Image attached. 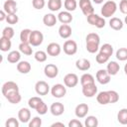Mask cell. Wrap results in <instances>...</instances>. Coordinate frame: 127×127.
<instances>
[{
  "label": "cell",
  "mask_w": 127,
  "mask_h": 127,
  "mask_svg": "<svg viewBox=\"0 0 127 127\" xmlns=\"http://www.w3.org/2000/svg\"><path fill=\"white\" fill-rule=\"evenodd\" d=\"M2 94L12 104H18L22 99L19 92V86L14 81H6L2 85Z\"/></svg>",
  "instance_id": "6da1fadb"
},
{
  "label": "cell",
  "mask_w": 127,
  "mask_h": 127,
  "mask_svg": "<svg viewBox=\"0 0 127 127\" xmlns=\"http://www.w3.org/2000/svg\"><path fill=\"white\" fill-rule=\"evenodd\" d=\"M86 50L90 54H94L99 49L100 44V38L96 33H89L87 34L86 38Z\"/></svg>",
  "instance_id": "7a4b0ae2"
},
{
  "label": "cell",
  "mask_w": 127,
  "mask_h": 127,
  "mask_svg": "<svg viewBox=\"0 0 127 127\" xmlns=\"http://www.w3.org/2000/svg\"><path fill=\"white\" fill-rule=\"evenodd\" d=\"M117 10V4L112 1V0H109V1H106L103 6L101 7V15L104 17V18H109L111 16H113L115 14Z\"/></svg>",
  "instance_id": "3957f363"
},
{
  "label": "cell",
  "mask_w": 127,
  "mask_h": 127,
  "mask_svg": "<svg viewBox=\"0 0 127 127\" xmlns=\"http://www.w3.org/2000/svg\"><path fill=\"white\" fill-rule=\"evenodd\" d=\"M43 41H44V35L42 34V32H40L38 30L32 31L31 36H30V41H29L31 46L38 47L43 43Z\"/></svg>",
  "instance_id": "277c9868"
},
{
  "label": "cell",
  "mask_w": 127,
  "mask_h": 127,
  "mask_svg": "<svg viewBox=\"0 0 127 127\" xmlns=\"http://www.w3.org/2000/svg\"><path fill=\"white\" fill-rule=\"evenodd\" d=\"M64 52L67 56H72L77 52V45L73 40H66L64 43Z\"/></svg>",
  "instance_id": "5b68a950"
},
{
  "label": "cell",
  "mask_w": 127,
  "mask_h": 127,
  "mask_svg": "<svg viewBox=\"0 0 127 127\" xmlns=\"http://www.w3.org/2000/svg\"><path fill=\"white\" fill-rule=\"evenodd\" d=\"M51 93L56 98H63L66 93V88L64 84L57 83V84H54L53 87L51 88Z\"/></svg>",
  "instance_id": "8992f818"
},
{
  "label": "cell",
  "mask_w": 127,
  "mask_h": 127,
  "mask_svg": "<svg viewBox=\"0 0 127 127\" xmlns=\"http://www.w3.org/2000/svg\"><path fill=\"white\" fill-rule=\"evenodd\" d=\"M79 8L81 9L83 15H85L86 17L94 13V8L90 0H79Z\"/></svg>",
  "instance_id": "52a82bcc"
},
{
  "label": "cell",
  "mask_w": 127,
  "mask_h": 127,
  "mask_svg": "<svg viewBox=\"0 0 127 127\" xmlns=\"http://www.w3.org/2000/svg\"><path fill=\"white\" fill-rule=\"evenodd\" d=\"M35 90L39 95H47L50 91V85L44 80H39L35 84Z\"/></svg>",
  "instance_id": "ba28073f"
},
{
  "label": "cell",
  "mask_w": 127,
  "mask_h": 127,
  "mask_svg": "<svg viewBox=\"0 0 127 127\" xmlns=\"http://www.w3.org/2000/svg\"><path fill=\"white\" fill-rule=\"evenodd\" d=\"M44 73L49 78H55L59 74V67L54 64H48L44 68Z\"/></svg>",
  "instance_id": "9c48e42d"
},
{
  "label": "cell",
  "mask_w": 127,
  "mask_h": 127,
  "mask_svg": "<svg viewBox=\"0 0 127 127\" xmlns=\"http://www.w3.org/2000/svg\"><path fill=\"white\" fill-rule=\"evenodd\" d=\"M110 76L111 75L108 73V71L106 69H99V70H97V72L95 74L96 80L100 84H107L110 81Z\"/></svg>",
  "instance_id": "30bf717a"
},
{
  "label": "cell",
  "mask_w": 127,
  "mask_h": 127,
  "mask_svg": "<svg viewBox=\"0 0 127 127\" xmlns=\"http://www.w3.org/2000/svg\"><path fill=\"white\" fill-rule=\"evenodd\" d=\"M97 93V86L94 83H89L82 85V94L85 97H93Z\"/></svg>",
  "instance_id": "8fae6325"
},
{
  "label": "cell",
  "mask_w": 127,
  "mask_h": 127,
  "mask_svg": "<svg viewBox=\"0 0 127 127\" xmlns=\"http://www.w3.org/2000/svg\"><path fill=\"white\" fill-rule=\"evenodd\" d=\"M64 83L66 87H74L78 83V76L75 73H67L64 77Z\"/></svg>",
  "instance_id": "7c38bea8"
},
{
  "label": "cell",
  "mask_w": 127,
  "mask_h": 127,
  "mask_svg": "<svg viewBox=\"0 0 127 127\" xmlns=\"http://www.w3.org/2000/svg\"><path fill=\"white\" fill-rule=\"evenodd\" d=\"M62 48L58 43H50L47 47V54L51 57H58L61 54Z\"/></svg>",
  "instance_id": "4fadbf2b"
},
{
  "label": "cell",
  "mask_w": 127,
  "mask_h": 127,
  "mask_svg": "<svg viewBox=\"0 0 127 127\" xmlns=\"http://www.w3.org/2000/svg\"><path fill=\"white\" fill-rule=\"evenodd\" d=\"M88 109H89V107L86 103H79L78 105H76L75 110H74L75 116L77 118H84L88 112Z\"/></svg>",
  "instance_id": "5bb4252c"
},
{
  "label": "cell",
  "mask_w": 127,
  "mask_h": 127,
  "mask_svg": "<svg viewBox=\"0 0 127 127\" xmlns=\"http://www.w3.org/2000/svg\"><path fill=\"white\" fill-rule=\"evenodd\" d=\"M3 10L7 14H16L17 12V3L14 0H6L3 4Z\"/></svg>",
  "instance_id": "9a60e30c"
},
{
  "label": "cell",
  "mask_w": 127,
  "mask_h": 127,
  "mask_svg": "<svg viewBox=\"0 0 127 127\" xmlns=\"http://www.w3.org/2000/svg\"><path fill=\"white\" fill-rule=\"evenodd\" d=\"M18 119L22 123H28L31 119V111L26 107L21 108L18 112Z\"/></svg>",
  "instance_id": "2e32d148"
},
{
  "label": "cell",
  "mask_w": 127,
  "mask_h": 127,
  "mask_svg": "<svg viewBox=\"0 0 127 127\" xmlns=\"http://www.w3.org/2000/svg\"><path fill=\"white\" fill-rule=\"evenodd\" d=\"M51 113L54 116H61L64 112V106L61 102H54L50 107Z\"/></svg>",
  "instance_id": "e0dca14e"
},
{
  "label": "cell",
  "mask_w": 127,
  "mask_h": 127,
  "mask_svg": "<svg viewBox=\"0 0 127 127\" xmlns=\"http://www.w3.org/2000/svg\"><path fill=\"white\" fill-rule=\"evenodd\" d=\"M59 35L63 39H68L71 36V28L68 24H63L59 28Z\"/></svg>",
  "instance_id": "ac0fdd59"
},
{
  "label": "cell",
  "mask_w": 127,
  "mask_h": 127,
  "mask_svg": "<svg viewBox=\"0 0 127 127\" xmlns=\"http://www.w3.org/2000/svg\"><path fill=\"white\" fill-rule=\"evenodd\" d=\"M58 17H56L53 13H48L43 17V23L47 27H54L57 24Z\"/></svg>",
  "instance_id": "d6986e66"
},
{
  "label": "cell",
  "mask_w": 127,
  "mask_h": 127,
  "mask_svg": "<svg viewBox=\"0 0 127 127\" xmlns=\"http://www.w3.org/2000/svg\"><path fill=\"white\" fill-rule=\"evenodd\" d=\"M31 68H32L31 64L27 61H21L17 64V70L20 73H24V74L29 73L31 71Z\"/></svg>",
  "instance_id": "ffe728a7"
},
{
  "label": "cell",
  "mask_w": 127,
  "mask_h": 127,
  "mask_svg": "<svg viewBox=\"0 0 127 127\" xmlns=\"http://www.w3.org/2000/svg\"><path fill=\"white\" fill-rule=\"evenodd\" d=\"M58 20L62 24H68L72 21V16L68 11H62L58 15Z\"/></svg>",
  "instance_id": "44dd1931"
},
{
  "label": "cell",
  "mask_w": 127,
  "mask_h": 127,
  "mask_svg": "<svg viewBox=\"0 0 127 127\" xmlns=\"http://www.w3.org/2000/svg\"><path fill=\"white\" fill-rule=\"evenodd\" d=\"M96 100L101 105H106V104L110 103V98H109L108 90L107 91H100L97 94V96H96Z\"/></svg>",
  "instance_id": "7402d4cb"
},
{
  "label": "cell",
  "mask_w": 127,
  "mask_h": 127,
  "mask_svg": "<svg viewBox=\"0 0 127 127\" xmlns=\"http://www.w3.org/2000/svg\"><path fill=\"white\" fill-rule=\"evenodd\" d=\"M75 66L77 69L82 70V71H86L90 68V62L86 59H79L75 62Z\"/></svg>",
  "instance_id": "603a6c76"
},
{
  "label": "cell",
  "mask_w": 127,
  "mask_h": 127,
  "mask_svg": "<svg viewBox=\"0 0 127 127\" xmlns=\"http://www.w3.org/2000/svg\"><path fill=\"white\" fill-rule=\"evenodd\" d=\"M120 69V65L118 63L114 62V61H111L107 64V66H106V70L108 71V73L110 75H115L117 74V72L119 71Z\"/></svg>",
  "instance_id": "cb8c5ba5"
},
{
  "label": "cell",
  "mask_w": 127,
  "mask_h": 127,
  "mask_svg": "<svg viewBox=\"0 0 127 127\" xmlns=\"http://www.w3.org/2000/svg\"><path fill=\"white\" fill-rule=\"evenodd\" d=\"M123 25H124V24H123V21H122L121 19L117 18V17H113V18H111L110 21H109V26H110V28L113 29V30H115V31L121 30V29L123 28Z\"/></svg>",
  "instance_id": "d4e9b609"
},
{
  "label": "cell",
  "mask_w": 127,
  "mask_h": 127,
  "mask_svg": "<svg viewBox=\"0 0 127 127\" xmlns=\"http://www.w3.org/2000/svg\"><path fill=\"white\" fill-rule=\"evenodd\" d=\"M21 59L20 51H11L7 56V61L11 64H18Z\"/></svg>",
  "instance_id": "484cf974"
},
{
  "label": "cell",
  "mask_w": 127,
  "mask_h": 127,
  "mask_svg": "<svg viewBox=\"0 0 127 127\" xmlns=\"http://www.w3.org/2000/svg\"><path fill=\"white\" fill-rule=\"evenodd\" d=\"M11 47H12L11 39L1 37V39H0V50L2 52H8L11 49Z\"/></svg>",
  "instance_id": "4316f807"
},
{
  "label": "cell",
  "mask_w": 127,
  "mask_h": 127,
  "mask_svg": "<svg viewBox=\"0 0 127 127\" xmlns=\"http://www.w3.org/2000/svg\"><path fill=\"white\" fill-rule=\"evenodd\" d=\"M19 51L26 56H31L33 54V49L31 48L30 43H22L21 42L19 45Z\"/></svg>",
  "instance_id": "83f0119b"
},
{
  "label": "cell",
  "mask_w": 127,
  "mask_h": 127,
  "mask_svg": "<svg viewBox=\"0 0 127 127\" xmlns=\"http://www.w3.org/2000/svg\"><path fill=\"white\" fill-rule=\"evenodd\" d=\"M62 5H63L62 0H49L48 2V8L52 12L59 11L62 8Z\"/></svg>",
  "instance_id": "f1b7e54d"
},
{
  "label": "cell",
  "mask_w": 127,
  "mask_h": 127,
  "mask_svg": "<svg viewBox=\"0 0 127 127\" xmlns=\"http://www.w3.org/2000/svg\"><path fill=\"white\" fill-rule=\"evenodd\" d=\"M117 120L122 125H127V108H122L117 113Z\"/></svg>",
  "instance_id": "f546056e"
},
{
  "label": "cell",
  "mask_w": 127,
  "mask_h": 127,
  "mask_svg": "<svg viewBox=\"0 0 127 127\" xmlns=\"http://www.w3.org/2000/svg\"><path fill=\"white\" fill-rule=\"evenodd\" d=\"M99 52L100 53H102V54H104V55H106V56H108L109 58L112 56V54H113V47L110 45V44H103L100 48H99Z\"/></svg>",
  "instance_id": "4dcf8cb0"
},
{
  "label": "cell",
  "mask_w": 127,
  "mask_h": 127,
  "mask_svg": "<svg viewBox=\"0 0 127 127\" xmlns=\"http://www.w3.org/2000/svg\"><path fill=\"white\" fill-rule=\"evenodd\" d=\"M80 83H81V86L85 84H89V83H94L93 75L90 73H83L80 77Z\"/></svg>",
  "instance_id": "1f68e13d"
},
{
  "label": "cell",
  "mask_w": 127,
  "mask_h": 127,
  "mask_svg": "<svg viewBox=\"0 0 127 127\" xmlns=\"http://www.w3.org/2000/svg\"><path fill=\"white\" fill-rule=\"evenodd\" d=\"M84 125L86 127H97L98 126V119L95 116H92V115L87 116L85 118Z\"/></svg>",
  "instance_id": "d6a6232c"
},
{
  "label": "cell",
  "mask_w": 127,
  "mask_h": 127,
  "mask_svg": "<svg viewBox=\"0 0 127 127\" xmlns=\"http://www.w3.org/2000/svg\"><path fill=\"white\" fill-rule=\"evenodd\" d=\"M32 31L30 29H24L20 33V41L22 43H29L30 41V36H31Z\"/></svg>",
  "instance_id": "836d02e7"
},
{
  "label": "cell",
  "mask_w": 127,
  "mask_h": 127,
  "mask_svg": "<svg viewBox=\"0 0 127 127\" xmlns=\"http://www.w3.org/2000/svg\"><path fill=\"white\" fill-rule=\"evenodd\" d=\"M64 6L65 8L66 11L68 12H72L76 9V6H77V3L75 0H64Z\"/></svg>",
  "instance_id": "e575fe53"
},
{
  "label": "cell",
  "mask_w": 127,
  "mask_h": 127,
  "mask_svg": "<svg viewBox=\"0 0 127 127\" xmlns=\"http://www.w3.org/2000/svg\"><path fill=\"white\" fill-rule=\"evenodd\" d=\"M116 58L117 60L124 62L127 60V48H120L116 51Z\"/></svg>",
  "instance_id": "d590c367"
},
{
  "label": "cell",
  "mask_w": 127,
  "mask_h": 127,
  "mask_svg": "<svg viewBox=\"0 0 127 127\" xmlns=\"http://www.w3.org/2000/svg\"><path fill=\"white\" fill-rule=\"evenodd\" d=\"M42 101H43V100H42L40 97H38V96H33V97H31V98L29 99V101H28V105L30 106V108H32V109H36Z\"/></svg>",
  "instance_id": "8d00e7d4"
},
{
  "label": "cell",
  "mask_w": 127,
  "mask_h": 127,
  "mask_svg": "<svg viewBox=\"0 0 127 127\" xmlns=\"http://www.w3.org/2000/svg\"><path fill=\"white\" fill-rule=\"evenodd\" d=\"M34 58L39 63H44L47 61V53L44 51H37L34 55Z\"/></svg>",
  "instance_id": "74e56055"
},
{
  "label": "cell",
  "mask_w": 127,
  "mask_h": 127,
  "mask_svg": "<svg viewBox=\"0 0 127 127\" xmlns=\"http://www.w3.org/2000/svg\"><path fill=\"white\" fill-rule=\"evenodd\" d=\"M14 34H15L14 29L12 27H9V26L5 27L3 29V31H2V37L8 38V39H12L14 37Z\"/></svg>",
  "instance_id": "f35d334b"
},
{
  "label": "cell",
  "mask_w": 127,
  "mask_h": 127,
  "mask_svg": "<svg viewBox=\"0 0 127 127\" xmlns=\"http://www.w3.org/2000/svg\"><path fill=\"white\" fill-rule=\"evenodd\" d=\"M108 60H109V57L106 56V55H104V54H102V53H100V52H99V53L96 55V57H95V61H96L97 64H102L107 63Z\"/></svg>",
  "instance_id": "ab89813d"
},
{
  "label": "cell",
  "mask_w": 127,
  "mask_h": 127,
  "mask_svg": "<svg viewBox=\"0 0 127 127\" xmlns=\"http://www.w3.org/2000/svg\"><path fill=\"white\" fill-rule=\"evenodd\" d=\"M6 21L8 24L10 25H15L18 23L19 21V18L16 14H7V18H6Z\"/></svg>",
  "instance_id": "60d3db41"
},
{
  "label": "cell",
  "mask_w": 127,
  "mask_h": 127,
  "mask_svg": "<svg viewBox=\"0 0 127 127\" xmlns=\"http://www.w3.org/2000/svg\"><path fill=\"white\" fill-rule=\"evenodd\" d=\"M36 111H37L40 115H44V114H46L47 111H48V106H47V104H46L44 101H42V102L39 104V106L36 108Z\"/></svg>",
  "instance_id": "b9f144b4"
},
{
  "label": "cell",
  "mask_w": 127,
  "mask_h": 127,
  "mask_svg": "<svg viewBox=\"0 0 127 127\" xmlns=\"http://www.w3.org/2000/svg\"><path fill=\"white\" fill-rule=\"evenodd\" d=\"M5 126L6 127H19V121L14 117H10L6 121Z\"/></svg>",
  "instance_id": "7bdbcfd3"
},
{
  "label": "cell",
  "mask_w": 127,
  "mask_h": 127,
  "mask_svg": "<svg viewBox=\"0 0 127 127\" xmlns=\"http://www.w3.org/2000/svg\"><path fill=\"white\" fill-rule=\"evenodd\" d=\"M42 125V119L38 116L34 117L31 121H29V127H41Z\"/></svg>",
  "instance_id": "ee69618b"
},
{
  "label": "cell",
  "mask_w": 127,
  "mask_h": 127,
  "mask_svg": "<svg viewBox=\"0 0 127 127\" xmlns=\"http://www.w3.org/2000/svg\"><path fill=\"white\" fill-rule=\"evenodd\" d=\"M45 4H46L45 0H32V5L37 10L43 9L45 7Z\"/></svg>",
  "instance_id": "f6af8a7d"
},
{
  "label": "cell",
  "mask_w": 127,
  "mask_h": 127,
  "mask_svg": "<svg viewBox=\"0 0 127 127\" xmlns=\"http://www.w3.org/2000/svg\"><path fill=\"white\" fill-rule=\"evenodd\" d=\"M86 18H87V22H88L90 25L95 26V25H96V23H97V20H98L99 16H98L97 14H95V13H92V14L88 15Z\"/></svg>",
  "instance_id": "bcb514c9"
},
{
  "label": "cell",
  "mask_w": 127,
  "mask_h": 127,
  "mask_svg": "<svg viewBox=\"0 0 127 127\" xmlns=\"http://www.w3.org/2000/svg\"><path fill=\"white\" fill-rule=\"evenodd\" d=\"M109 92V98H110V103H115L119 100V94L115 90H108Z\"/></svg>",
  "instance_id": "7dc6e473"
},
{
  "label": "cell",
  "mask_w": 127,
  "mask_h": 127,
  "mask_svg": "<svg viewBox=\"0 0 127 127\" xmlns=\"http://www.w3.org/2000/svg\"><path fill=\"white\" fill-rule=\"evenodd\" d=\"M119 10L122 14L127 15V0H121L119 3Z\"/></svg>",
  "instance_id": "c3c4849f"
},
{
  "label": "cell",
  "mask_w": 127,
  "mask_h": 127,
  "mask_svg": "<svg viewBox=\"0 0 127 127\" xmlns=\"http://www.w3.org/2000/svg\"><path fill=\"white\" fill-rule=\"evenodd\" d=\"M83 124L77 119H71L68 122V127H82Z\"/></svg>",
  "instance_id": "681fc988"
},
{
  "label": "cell",
  "mask_w": 127,
  "mask_h": 127,
  "mask_svg": "<svg viewBox=\"0 0 127 127\" xmlns=\"http://www.w3.org/2000/svg\"><path fill=\"white\" fill-rule=\"evenodd\" d=\"M6 18H7V13L4 10H1L0 11V21H4V20H6Z\"/></svg>",
  "instance_id": "f907efd6"
},
{
  "label": "cell",
  "mask_w": 127,
  "mask_h": 127,
  "mask_svg": "<svg viewBox=\"0 0 127 127\" xmlns=\"http://www.w3.org/2000/svg\"><path fill=\"white\" fill-rule=\"evenodd\" d=\"M51 126H52V127H54V126H62V127H64V124L62 123V122H55V123H53Z\"/></svg>",
  "instance_id": "816d5d0a"
},
{
  "label": "cell",
  "mask_w": 127,
  "mask_h": 127,
  "mask_svg": "<svg viewBox=\"0 0 127 127\" xmlns=\"http://www.w3.org/2000/svg\"><path fill=\"white\" fill-rule=\"evenodd\" d=\"M92 1H93L95 4H101V3H102L104 0H92Z\"/></svg>",
  "instance_id": "f5cc1de1"
},
{
  "label": "cell",
  "mask_w": 127,
  "mask_h": 127,
  "mask_svg": "<svg viewBox=\"0 0 127 127\" xmlns=\"http://www.w3.org/2000/svg\"><path fill=\"white\" fill-rule=\"evenodd\" d=\"M124 72H125V74L127 75V64L124 65Z\"/></svg>",
  "instance_id": "db71d44e"
},
{
  "label": "cell",
  "mask_w": 127,
  "mask_h": 127,
  "mask_svg": "<svg viewBox=\"0 0 127 127\" xmlns=\"http://www.w3.org/2000/svg\"><path fill=\"white\" fill-rule=\"evenodd\" d=\"M124 21H125V24L127 25V15L125 16V19H124Z\"/></svg>",
  "instance_id": "11a10c76"
}]
</instances>
